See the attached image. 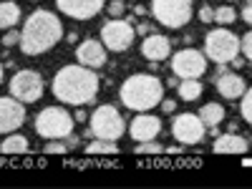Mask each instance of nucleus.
Instances as JSON below:
<instances>
[{
  "label": "nucleus",
  "instance_id": "19",
  "mask_svg": "<svg viewBox=\"0 0 252 189\" xmlns=\"http://www.w3.org/2000/svg\"><path fill=\"white\" fill-rule=\"evenodd\" d=\"M20 20V8L13 3V0H3L0 3V28H13Z\"/></svg>",
  "mask_w": 252,
  "mask_h": 189
},
{
  "label": "nucleus",
  "instance_id": "16",
  "mask_svg": "<svg viewBox=\"0 0 252 189\" xmlns=\"http://www.w3.org/2000/svg\"><path fill=\"white\" fill-rule=\"evenodd\" d=\"M172 53V43H169V38L166 35H159V33H149L144 38V43H141V56L146 61H164V58H169Z\"/></svg>",
  "mask_w": 252,
  "mask_h": 189
},
{
  "label": "nucleus",
  "instance_id": "23",
  "mask_svg": "<svg viewBox=\"0 0 252 189\" xmlns=\"http://www.w3.org/2000/svg\"><path fill=\"white\" fill-rule=\"evenodd\" d=\"M116 152H119V146L111 139H94L86 146V154H116Z\"/></svg>",
  "mask_w": 252,
  "mask_h": 189
},
{
  "label": "nucleus",
  "instance_id": "6",
  "mask_svg": "<svg viewBox=\"0 0 252 189\" xmlns=\"http://www.w3.org/2000/svg\"><path fill=\"white\" fill-rule=\"evenodd\" d=\"M194 0H152V13L166 28H182L192 20Z\"/></svg>",
  "mask_w": 252,
  "mask_h": 189
},
{
  "label": "nucleus",
  "instance_id": "7",
  "mask_svg": "<svg viewBox=\"0 0 252 189\" xmlns=\"http://www.w3.org/2000/svg\"><path fill=\"white\" fill-rule=\"evenodd\" d=\"M89 126H91L89 131H91L96 139H111V141L121 139L124 131H126V124H124L121 114H119L114 106H98V109L94 111Z\"/></svg>",
  "mask_w": 252,
  "mask_h": 189
},
{
  "label": "nucleus",
  "instance_id": "11",
  "mask_svg": "<svg viewBox=\"0 0 252 189\" xmlns=\"http://www.w3.org/2000/svg\"><path fill=\"white\" fill-rule=\"evenodd\" d=\"M172 134L179 144H199L204 139V121L194 114H179L172 124Z\"/></svg>",
  "mask_w": 252,
  "mask_h": 189
},
{
  "label": "nucleus",
  "instance_id": "22",
  "mask_svg": "<svg viewBox=\"0 0 252 189\" xmlns=\"http://www.w3.org/2000/svg\"><path fill=\"white\" fill-rule=\"evenodd\" d=\"M199 119L204 121V126H217L224 119V109L220 106V103H207V106H202V111H199Z\"/></svg>",
  "mask_w": 252,
  "mask_h": 189
},
{
  "label": "nucleus",
  "instance_id": "3",
  "mask_svg": "<svg viewBox=\"0 0 252 189\" xmlns=\"http://www.w3.org/2000/svg\"><path fill=\"white\" fill-rule=\"evenodd\" d=\"M121 101L126 109L131 111H149L157 103H161L164 86L157 76L149 73H134L121 83Z\"/></svg>",
  "mask_w": 252,
  "mask_h": 189
},
{
  "label": "nucleus",
  "instance_id": "21",
  "mask_svg": "<svg viewBox=\"0 0 252 189\" xmlns=\"http://www.w3.org/2000/svg\"><path fill=\"white\" fill-rule=\"evenodd\" d=\"M0 152L3 154H26L28 152V139L20 134H10L3 144H0Z\"/></svg>",
  "mask_w": 252,
  "mask_h": 189
},
{
  "label": "nucleus",
  "instance_id": "4",
  "mask_svg": "<svg viewBox=\"0 0 252 189\" xmlns=\"http://www.w3.org/2000/svg\"><path fill=\"white\" fill-rule=\"evenodd\" d=\"M73 124L76 119L61 106H48L35 116V131L38 136L48 139H68L73 134Z\"/></svg>",
  "mask_w": 252,
  "mask_h": 189
},
{
  "label": "nucleus",
  "instance_id": "8",
  "mask_svg": "<svg viewBox=\"0 0 252 189\" xmlns=\"http://www.w3.org/2000/svg\"><path fill=\"white\" fill-rule=\"evenodd\" d=\"M134 38H136V28L131 26V20H124V18H114L101 28V43L116 53L129 48Z\"/></svg>",
  "mask_w": 252,
  "mask_h": 189
},
{
  "label": "nucleus",
  "instance_id": "30",
  "mask_svg": "<svg viewBox=\"0 0 252 189\" xmlns=\"http://www.w3.org/2000/svg\"><path fill=\"white\" fill-rule=\"evenodd\" d=\"M124 10H126V5L121 3V0H111V5H109L111 18H121V15H124Z\"/></svg>",
  "mask_w": 252,
  "mask_h": 189
},
{
  "label": "nucleus",
  "instance_id": "32",
  "mask_svg": "<svg viewBox=\"0 0 252 189\" xmlns=\"http://www.w3.org/2000/svg\"><path fill=\"white\" fill-rule=\"evenodd\" d=\"M242 18H245V23L252 26V0H247V5H245V10H242Z\"/></svg>",
  "mask_w": 252,
  "mask_h": 189
},
{
  "label": "nucleus",
  "instance_id": "33",
  "mask_svg": "<svg viewBox=\"0 0 252 189\" xmlns=\"http://www.w3.org/2000/svg\"><path fill=\"white\" fill-rule=\"evenodd\" d=\"M161 109L169 114V111H174V101H161Z\"/></svg>",
  "mask_w": 252,
  "mask_h": 189
},
{
  "label": "nucleus",
  "instance_id": "1",
  "mask_svg": "<svg viewBox=\"0 0 252 189\" xmlns=\"http://www.w3.org/2000/svg\"><path fill=\"white\" fill-rule=\"evenodd\" d=\"M53 94L58 101L71 103V106H83L96 98L98 94V76L94 68L86 66H63L53 78Z\"/></svg>",
  "mask_w": 252,
  "mask_h": 189
},
{
  "label": "nucleus",
  "instance_id": "12",
  "mask_svg": "<svg viewBox=\"0 0 252 189\" xmlns=\"http://www.w3.org/2000/svg\"><path fill=\"white\" fill-rule=\"evenodd\" d=\"M26 121V103L13 96L0 98V134H13Z\"/></svg>",
  "mask_w": 252,
  "mask_h": 189
},
{
  "label": "nucleus",
  "instance_id": "28",
  "mask_svg": "<svg viewBox=\"0 0 252 189\" xmlns=\"http://www.w3.org/2000/svg\"><path fill=\"white\" fill-rule=\"evenodd\" d=\"M240 51L247 56V61H252V31L245 38H240Z\"/></svg>",
  "mask_w": 252,
  "mask_h": 189
},
{
  "label": "nucleus",
  "instance_id": "20",
  "mask_svg": "<svg viewBox=\"0 0 252 189\" xmlns=\"http://www.w3.org/2000/svg\"><path fill=\"white\" fill-rule=\"evenodd\" d=\"M177 91H179V98H184V101H197L202 96V83H199V78H182Z\"/></svg>",
  "mask_w": 252,
  "mask_h": 189
},
{
  "label": "nucleus",
  "instance_id": "17",
  "mask_svg": "<svg viewBox=\"0 0 252 189\" xmlns=\"http://www.w3.org/2000/svg\"><path fill=\"white\" fill-rule=\"evenodd\" d=\"M217 91H220L222 98L232 101V98H242V94L247 91V86H245V78L242 76H237V73H222L217 78Z\"/></svg>",
  "mask_w": 252,
  "mask_h": 189
},
{
  "label": "nucleus",
  "instance_id": "24",
  "mask_svg": "<svg viewBox=\"0 0 252 189\" xmlns=\"http://www.w3.org/2000/svg\"><path fill=\"white\" fill-rule=\"evenodd\" d=\"M73 144H76L73 136H68V139H48L43 152H46V154H66V152H71Z\"/></svg>",
  "mask_w": 252,
  "mask_h": 189
},
{
  "label": "nucleus",
  "instance_id": "26",
  "mask_svg": "<svg viewBox=\"0 0 252 189\" xmlns=\"http://www.w3.org/2000/svg\"><path fill=\"white\" fill-rule=\"evenodd\" d=\"M240 111H242V119L252 126V89H247L242 94V103H240Z\"/></svg>",
  "mask_w": 252,
  "mask_h": 189
},
{
  "label": "nucleus",
  "instance_id": "10",
  "mask_svg": "<svg viewBox=\"0 0 252 189\" xmlns=\"http://www.w3.org/2000/svg\"><path fill=\"white\" fill-rule=\"evenodd\" d=\"M172 71L177 78H199L207 71V56L194 48H184V51L174 53Z\"/></svg>",
  "mask_w": 252,
  "mask_h": 189
},
{
  "label": "nucleus",
  "instance_id": "31",
  "mask_svg": "<svg viewBox=\"0 0 252 189\" xmlns=\"http://www.w3.org/2000/svg\"><path fill=\"white\" fill-rule=\"evenodd\" d=\"M199 20H202V23H212V20H215V10L209 8V5H204L199 10Z\"/></svg>",
  "mask_w": 252,
  "mask_h": 189
},
{
  "label": "nucleus",
  "instance_id": "25",
  "mask_svg": "<svg viewBox=\"0 0 252 189\" xmlns=\"http://www.w3.org/2000/svg\"><path fill=\"white\" fill-rule=\"evenodd\" d=\"M235 18H237V13H235V8H229V5H222V8L215 10V23H220V26L235 23Z\"/></svg>",
  "mask_w": 252,
  "mask_h": 189
},
{
  "label": "nucleus",
  "instance_id": "5",
  "mask_svg": "<svg viewBox=\"0 0 252 189\" xmlns=\"http://www.w3.org/2000/svg\"><path fill=\"white\" fill-rule=\"evenodd\" d=\"M204 56L209 61L220 63H232L237 56H240V38L235 33H229L227 28H215L209 31L207 38H204Z\"/></svg>",
  "mask_w": 252,
  "mask_h": 189
},
{
  "label": "nucleus",
  "instance_id": "14",
  "mask_svg": "<svg viewBox=\"0 0 252 189\" xmlns=\"http://www.w3.org/2000/svg\"><path fill=\"white\" fill-rule=\"evenodd\" d=\"M61 13H66L73 20H89L101 13L103 0H56Z\"/></svg>",
  "mask_w": 252,
  "mask_h": 189
},
{
  "label": "nucleus",
  "instance_id": "34",
  "mask_svg": "<svg viewBox=\"0 0 252 189\" xmlns=\"http://www.w3.org/2000/svg\"><path fill=\"white\" fill-rule=\"evenodd\" d=\"M136 31H139V33H141V35L146 38V35H149V33H152V26H139Z\"/></svg>",
  "mask_w": 252,
  "mask_h": 189
},
{
  "label": "nucleus",
  "instance_id": "15",
  "mask_svg": "<svg viewBox=\"0 0 252 189\" xmlns=\"http://www.w3.org/2000/svg\"><path fill=\"white\" fill-rule=\"evenodd\" d=\"M76 58L86 68H101L106 63V46L98 43V40H83L76 48Z\"/></svg>",
  "mask_w": 252,
  "mask_h": 189
},
{
  "label": "nucleus",
  "instance_id": "9",
  "mask_svg": "<svg viewBox=\"0 0 252 189\" xmlns=\"http://www.w3.org/2000/svg\"><path fill=\"white\" fill-rule=\"evenodd\" d=\"M10 96L23 101V103H33L43 96V78L35 71H18L10 78Z\"/></svg>",
  "mask_w": 252,
  "mask_h": 189
},
{
  "label": "nucleus",
  "instance_id": "29",
  "mask_svg": "<svg viewBox=\"0 0 252 189\" xmlns=\"http://www.w3.org/2000/svg\"><path fill=\"white\" fill-rule=\"evenodd\" d=\"M18 43H20V33L8 28V33L3 35V46H5V48H10V46H18Z\"/></svg>",
  "mask_w": 252,
  "mask_h": 189
},
{
  "label": "nucleus",
  "instance_id": "13",
  "mask_svg": "<svg viewBox=\"0 0 252 189\" xmlns=\"http://www.w3.org/2000/svg\"><path fill=\"white\" fill-rule=\"evenodd\" d=\"M159 131H161V119L146 111H139V116L129 124V136L134 141H152L159 136Z\"/></svg>",
  "mask_w": 252,
  "mask_h": 189
},
{
  "label": "nucleus",
  "instance_id": "2",
  "mask_svg": "<svg viewBox=\"0 0 252 189\" xmlns=\"http://www.w3.org/2000/svg\"><path fill=\"white\" fill-rule=\"evenodd\" d=\"M63 38V26L58 15L48 10H35L28 15L23 31H20V51L26 56H40L51 51Z\"/></svg>",
  "mask_w": 252,
  "mask_h": 189
},
{
  "label": "nucleus",
  "instance_id": "35",
  "mask_svg": "<svg viewBox=\"0 0 252 189\" xmlns=\"http://www.w3.org/2000/svg\"><path fill=\"white\" fill-rule=\"evenodd\" d=\"M0 81H3V66H0Z\"/></svg>",
  "mask_w": 252,
  "mask_h": 189
},
{
  "label": "nucleus",
  "instance_id": "27",
  "mask_svg": "<svg viewBox=\"0 0 252 189\" xmlns=\"http://www.w3.org/2000/svg\"><path fill=\"white\" fill-rule=\"evenodd\" d=\"M134 152H136V154H161V152H164V146L157 144V141L152 139V141H139V146H136Z\"/></svg>",
  "mask_w": 252,
  "mask_h": 189
},
{
  "label": "nucleus",
  "instance_id": "18",
  "mask_svg": "<svg viewBox=\"0 0 252 189\" xmlns=\"http://www.w3.org/2000/svg\"><path fill=\"white\" fill-rule=\"evenodd\" d=\"M212 152L215 154H247L250 152V144L240 134H222V136H217Z\"/></svg>",
  "mask_w": 252,
  "mask_h": 189
}]
</instances>
